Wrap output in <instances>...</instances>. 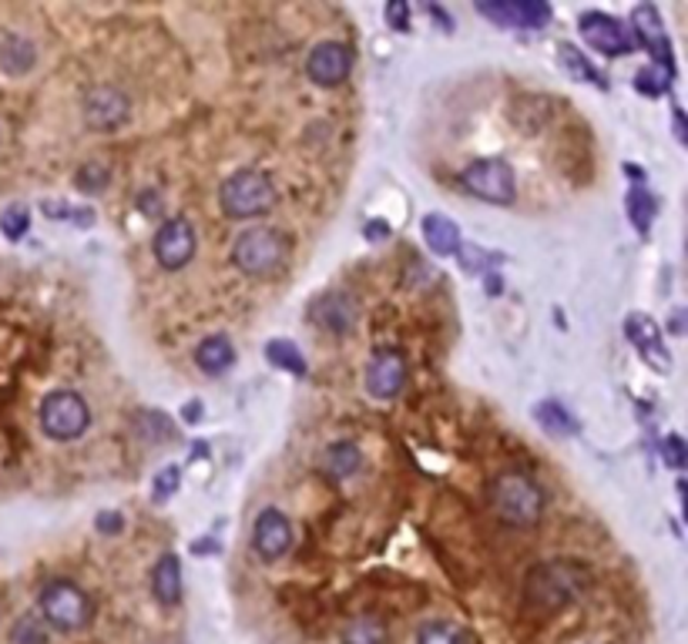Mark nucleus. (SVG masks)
<instances>
[{"mask_svg":"<svg viewBox=\"0 0 688 644\" xmlns=\"http://www.w3.org/2000/svg\"><path fill=\"white\" fill-rule=\"evenodd\" d=\"M578 30L588 45L604 54V58H622L635 48V37L628 34V27L618 17H608L601 11H588L578 17Z\"/></svg>","mask_w":688,"mask_h":644,"instance_id":"obj_9","label":"nucleus"},{"mask_svg":"<svg viewBox=\"0 0 688 644\" xmlns=\"http://www.w3.org/2000/svg\"><path fill=\"white\" fill-rule=\"evenodd\" d=\"M625 336L635 343V349L641 352V359L648 362L652 370L659 373H668L672 370V356L662 343V330H659V322L652 315H645V312H631L625 319Z\"/></svg>","mask_w":688,"mask_h":644,"instance_id":"obj_13","label":"nucleus"},{"mask_svg":"<svg viewBox=\"0 0 688 644\" xmlns=\"http://www.w3.org/2000/svg\"><path fill=\"white\" fill-rule=\"evenodd\" d=\"M95 528H98V534L114 537V534H122V531H125V517H122L118 510H104V513L95 517Z\"/></svg>","mask_w":688,"mask_h":644,"instance_id":"obj_35","label":"nucleus"},{"mask_svg":"<svg viewBox=\"0 0 688 644\" xmlns=\"http://www.w3.org/2000/svg\"><path fill=\"white\" fill-rule=\"evenodd\" d=\"M561 51V61H564V67L571 71V74H575V77H585V81H591V85H598V88H604V81H601V74L575 51V48H571V45H561L558 48Z\"/></svg>","mask_w":688,"mask_h":644,"instance_id":"obj_30","label":"nucleus"},{"mask_svg":"<svg viewBox=\"0 0 688 644\" xmlns=\"http://www.w3.org/2000/svg\"><path fill=\"white\" fill-rule=\"evenodd\" d=\"M360 467H363V454H360L356 443L339 439V443H333V447L326 450V473L336 476V480L353 476Z\"/></svg>","mask_w":688,"mask_h":644,"instance_id":"obj_23","label":"nucleus"},{"mask_svg":"<svg viewBox=\"0 0 688 644\" xmlns=\"http://www.w3.org/2000/svg\"><path fill=\"white\" fill-rule=\"evenodd\" d=\"M199 417H202V407H199V403H192V407L185 410V420H192V423H196Z\"/></svg>","mask_w":688,"mask_h":644,"instance_id":"obj_41","label":"nucleus"},{"mask_svg":"<svg viewBox=\"0 0 688 644\" xmlns=\"http://www.w3.org/2000/svg\"><path fill=\"white\" fill-rule=\"evenodd\" d=\"M233 362H236V346H233V339H228V336H209L196 349V367L202 373H209V376L225 373Z\"/></svg>","mask_w":688,"mask_h":644,"instance_id":"obj_18","label":"nucleus"},{"mask_svg":"<svg viewBox=\"0 0 688 644\" xmlns=\"http://www.w3.org/2000/svg\"><path fill=\"white\" fill-rule=\"evenodd\" d=\"M390 631L376 615H356L342 628V644H387Z\"/></svg>","mask_w":688,"mask_h":644,"instance_id":"obj_22","label":"nucleus"},{"mask_svg":"<svg viewBox=\"0 0 688 644\" xmlns=\"http://www.w3.org/2000/svg\"><path fill=\"white\" fill-rule=\"evenodd\" d=\"M538 423L548 430V433H561V436H571V433H578V423L575 417H571L558 399H548L538 407Z\"/></svg>","mask_w":688,"mask_h":644,"instance_id":"obj_27","label":"nucleus"},{"mask_svg":"<svg viewBox=\"0 0 688 644\" xmlns=\"http://www.w3.org/2000/svg\"><path fill=\"white\" fill-rule=\"evenodd\" d=\"M41 209L51 212V219H74V209H67L64 201H41Z\"/></svg>","mask_w":688,"mask_h":644,"instance_id":"obj_39","label":"nucleus"},{"mask_svg":"<svg viewBox=\"0 0 688 644\" xmlns=\"http://www.w3.org/2000/svg\"><path fill=\"white\" fill-rule=\"evenodd\" d=\"M37 420H41V430L48 439H58V443H71L78 439L88 423H91V410L88 403L71 393V389H54L45 396L41 410H37Z\"/></svg>","mask_w":688,"mask_h":644,"instance_id":"obj_6","label":"nucleus"},{"mask_svg":"<svg viewBox=\"0 0 688 644\" xmlns=\"http://www.w3.org/2000/svg\"><path fill=\"white\" fill-rule=\"evenodd\" d=\"M74 185L88 195H98L111 185V169L104 165V161H85V165L78 169V175H74Z\"/></svg>","mask_w":688,"mask_h":644,"instance_id":"obj_29","label":"nucleus"},{"mask_svg":"<svg viewBox=\"0 0 688 644\" xmlns=\"http://www.w3.org/2000/svg\"><path fill=\"white\" fill-rule=\"evenodd\" d=\"M151 591H155L159 604H165V608L182 600V564L175 554H165L155 564V571H151Z\"/></svg>","mask_w":688,"mask_h":644,"instance_id":"obj_19","label":"nucleus"},{"mask_svg":"<svg viewBox=\"0 0 688 644\" xmlns=\"http://www.w3.org/2000/svg\"><path fill=\"white\" fill-rule=\"evenodd\" d=\"M461 185H464L474 198L490 201V206H511L514 195H517L514 169L508 165L504 158H480V161H471V165L461 172Z\"/></svg>","mask_w":688,"mask_h":644,"instance_id":"obj_7","label":"nucleus"},{"mask_svg":"<svg viewBox=\"0 0 688 644\" xmlns=\"http://www.w3.org/2000/svg\"><path fill=\"white\" fill-rule=\"evenodd\" d=\"M681 319H685V312H675V315H672V333H681V330H685V326H681Z\"/></svg>","mask_w":688,"mask_h":644,"instance_id":"obj_42","label":"nucleus"},{"mask_svg":"<svg viewBox=\"0 0 688 644\" xmlns=\"http://www.w3.org/2000/svg\"><path fill=\"white\" fill-rule=\"evenodd\" d=\"M363 232H366L370 242H387L390 238V225H384V222H370Z\"/></svg>","mask_w":688,"mask_h":644,"instance_id":"obj_40","label":"nucleus"},{"mask_svg":"<svg viewBox=\"0 0 688 644\" xmlns=\"http://www.w3.org/2000/svg\"><path fill=\"white\" fill-rule=\"evenodd\" d=\"M14 644H45V628L37 624L34 615H27V618L14 628Z\"/></svg>","mask_w":688,"mask_h":644,"instance_id":"obj_32","label":"nucleus"},{"mask_svg":"<svg viewBox=\"0 0 688 644\" xmlns=\"http://www.w3.org/2000/svg\"><path fill=\"white\" fill-rule=\"evenodd\" d=\"M588 587V574L575 560H545L524 578V600L530 608L558 611L564 604L578 600Z\"/></svg>","mask_w":688,"mask_h":644,"instance_id":"obj_2","label":"nucleus"},{"mask_svg":"<svg viewBox=\"0 0 688 644\" xmlns=\"http://www.w3.org/2000/svg\"><path fill=\"white\" fill-rule=\"evenodd\" d=\"M487 504L504 523H511V528H534L545 513L548 497L538 480L511 470L487 483Z\"/></svg>","mask_w":688,"mask_h":644,"instance_id":"obj_1","label":"nucleus"},{"mask_svg":"<svg viewBox=\"0 0 688 644\" xmlns=\"http://www.w3.org/2000/svg\"><path fill=\"white\" fill-rule=\"evenodd\" d=\"M292 547V523L283 510L265 507L252 523V550L265 560H279Z\"/></svg>","mask_w":688,"mask_h":644,"instance_id":"obj_12","label":"nucleus"},{"mask_svg":"<svg viewBox=\"0 0 688 644\" xmlns=\"http://www.w3.org/2000/svg\"><path fill=\"white\" fill-rule=\"evenodd\" d=\"M477 11L484 17H490L493 24L501 27H530L538 30L551 21V8L541 4V0H501V4H490V0H484V4H477Z\"/></svg>","mask_w":688,"mask_h":644,"instance_id":"obj_15","label":"nucleus"},{"mask_svg":"<svg viewBox=\"0 0 688 644\" xmlns=\"http://www.w3.org/2000/svg\"><path fill=\"white\" fill-rule=\"evenodd\" d=\"M662 447H665V460H668L672 467H685V443H681L678 436H668V439L662 443Z\"/></svg>","mask_w":688,"mask_h":644,"instance_id":"obj_36","label":"nucleus"},{"mask_svg":"<svg viewBox=\"0 0 688 644\" xmlns=\"http://www.w3.org/2000/svg\"><path fill=\"white\" fill-rule=\"evenodd\" d=\"M178 483H182V473H178V467H165V470L155 476V497H159V500L172 497V494L178 491Z\"/></svg>","mask_w":688,"mask_h":644,"instance_id":"obj_34","label":"nucleus"},{"mask_svg":"<svg viewBox=\"0 0 688 644\" xmlns=\"http://www.w3.org/2000/svg\"><path fill=\"white\" fill-rule=\"evenodd\" d=\"M27 225H30V215H27V209H24V206H11L4 215H0V232H4L11 242L24 238Z\"/></svg>","mask_w":688,"mask_h":644,"instance_id":"obj_31","label":"nucleus"},{"mask_svg":"<svg viewBox=\"0 0 688 644\" xmlns=\"http://www.w3.org/2000/svg\"><path fill=\"white\" fill-rule=\"evenodd\" d=\"M631 24H635V45L641 40V45L652 51V58L659 64H665V74H672V45H668V37H665V27H662V17L652 4H641L631 11Z\"/></svg>","mask_w":688,"mask_h":644,"instance_id":"obj_17","label":"nucleus"},{"mask_svg":"<svg viewBox=\"0 0 688 644\" xmlns=\"http://www.w3.org/2000/svg\"><path fill=\"white\" fill-rule=\"evenodd\" d=\"M387 21H390L397 30H410V11H406V4H400V0H393V4L387 8Z\"/></svg>","mask_w":688,"mask_h":644,"instance_id":"obj_37","label":"nucleus"},{"mask_svg":"<svg viewBox=\"0 0 688 644\" xmlns=\"http://www.w3.org/2000/svg\"><path fill=\"white\" fill-rule=\"evenodd\" d=\"M310 319L323 333L347 336L356 326V302L347 293H326L310 306Z\"/></svg>","mask_w":688,"mask_h":644,"instance_id":"obj_16","label":"nucleus"},{"mask_svg":"<svg viewBox=\"0 0 688 644\" xmlns=\"http://www.w3.org/2000/svg\"><path fill=\"white\" fill-rule=\"evenodd\" d=\"M416 644H474V634L453 621H427L416 631Z\"/></svg>","mask_w":688,"mask_h":644,"instance_id":"obj_24","label":"nucleus"},{"mask_svg":"<svg viewBox=\"0 0 688 644\" xmlns=\"http://www.w3.org/2000/svg\"><path fill=\"white\" fill-rule=\"evenodd\" d=\"M487 289H490V293H501V289H504V286H501V278L490 275V278H487Z\"/></svg>","mask_w":688,"mask_h":644,"instance_id":"obj_43","label":"nucleus"},{"mask_svg":"<svg viewBox=\"0 0 688 644\" xmlns=\"http://www.w3.org/2000/svg\"><path fill=\"white\" fill-rule=\"evenodd\" d=\"M635 88L641 91V95H662L665 88H668V74H659V71H641L638 77H635Z\"/></svg>","mask_w":688,"mask_h":644,"instance_id":"obj_33","label":"nucleus"},{"mask_svg":"<svg viewBox=\"0 0 688 644\" xmlns=\"http://www.w3.org/2000/svg\"><path fill=\"white\" fill-rule=\"evenodd\" d=\"M37 604H41V615L51 628L71 634V631H85L95 618V604L91 597L71 581H51L41 587V597H37Z\"/></svg>","mask_w":688,"mask_h":644,"instance_id":"obj_5","label":"nucleus"},{"mask_svg":"<svg viewBox=\"0 0 688 644\" xmlns=\"http://www.w3.org/2000/svg\"><path fill=\"white\" fill-rule=\"evenodd\" d=\"M128 117H132V101L125 98V91L111 88V85H101V88H91L88 91V98H85V121H88V128H95V132H114V128H122Z\"/></svg>","mask_w":688,"mask_h":644,"instance_id":"obj_11","label":"nucleus"},{"mask_svg":"<svg viewBox=\"0 0 688 644\" xmlns=\"http://www.w3.org/2000/svg\"><path fill=\"white\" fill-rule=\"evenodd\" d=\"M655 198H652V191H648L645 185H635L631 191H628V215H631V222H635V228L638 232H648V225H652V219H655Z\"/></svg>","mask_w":688,"mask_h":644,"instance_id":"obj_28","label":"nucleus"},{"mask_svg":"<svg viewBox=\"0 0 688 644\" xmlns=\"http://www.w3.org/2000/svg\"><path fill=\"white\" fill-rule=\"evenodd\" d=\"M0 141H4V132H0Z\"/></svg>","mask_w":688,"mask_h":644,"instance_id":"obj_44","label":"nucleus"},{"mask_svg":"<svg viewBox=\"0 0 688 644\" xmlns=\"http://www.w3.org/2000/svg\"><path fill=\"white\" fill-rule=\"evenodd\" d=\"M37 64V51L27 37L21 34H8L4 40H0V71L11 74V77H21L27 74L30 67Z\"/></svg>","mask_w":688,"mask_h":644,"instance_id":"obj_20","label":"nucleus"},{"mask_svg":"<svg viewBox=\"0 0 688 644\" xmlns=\"http://www.w3.org/2000/svg\"><path fill=\"white\" fill-rule=\"evenodd\" d=\"M265 356H270V362L273 367H279V370H286V373H292V376H305V359H302V352L296 349V343H289V339H273L270 346H265Z\"/></svg>","mask_w":688,"mask_h":644,"instance_id":"obj_25","label":"nucleus"},{"mask_svg":"<svg viewBox=\"0 0 688 644\" xmlns=\"http://www.w3.org/2000/svg\"><path fill=\"white\" fill-rule=\"evenodd\" d=\"M353 71V51L339 40H320V45L305 58V74L320 88H336Z\"/></svg>","mask_w":688,"mask_h":644,"instance_id":"obj_10","label":"nucleus"},{"mask_svg":"<svg viewBox=\"0 0 688 644\" xmlns=\"http://www.w3.org/2000/svg\"><path fill=\"white\" fill-rule=\"evenodd\" d=\"M138 209H141V212H148V215H151V212H159V209H162V198H159L155 191L148 188V191L138 198Z\"/></svg>","mask_w":688,"mask_h":644,"instance_id":"obj_38","label":"nucleus"},{"mask_svg":"<svg viewBox=\"0 0 688 644\" xmlns=\"http://www.w3.org/2000/svg\"><path fill=\"white\" fill-rule=\"evenodd\" d=\"M135 430L148 443H168V439H175V423L165 413H159V410L155 413H138L135 417Z\"/></svg>","mask_w":688,"mask_h":644,"instance_id":"obj_26","label":"nucleus"},{"mask_svg":"<svg viewBox=\"0 0 688 644\" xmlns=\"http://www.w3.org/2000/svg\"><path fill=\"white\" fill-rule=\"evenodd\" d=\"M406 386V362L393 349H376L366 367V393L376 399H393Z\"/></svg>","mask_w":688,"mask_h":644,"instance_id":"obj_14","label":"nucleus"},{"mask_svg":"<svg viewBox=\"0 0 688 644\" xmlns=\"http://www.w3.org/2000/svg\"><path fill=\"white\" fill-rule=\"evenodd\" d=\"M218 206L228 219H259L276 206V185L259 169H239L233 178H225Z\"/></svg>","mask_w":688,"mask_h":644,"instance_id":"obj_4","label":"nucleus"},{"mask_svg":"<svg viewBox=\"0 0 688 644\" xmlns=\"http://www.w3.org/2000/svg\"><path fill=\"white\" fill-rule=\"evenodd\" d=\"M196 228L192 222H188L185 215H172L162 222V228L155 232V242H151V249H155V259L165 272H178L185 269L188 262H192L196 256Z\"/></svg>","mask_w":688,"mask_h":644,"instance_id":"obj_8","label":"nucleus"},{"mask_svg":"<svg viewBox=\"0 0 688 644\" xmlns=\"http://www.w3.org/2000/svg\"><path fill=\"white\" fill-rule=\"evenodd\" d=\"M286 259H289V238L279 228H270V225L246 228L233 246V262L249 278L279 275Z\"/></svg>","mask_w":688,"mask_h":644,"instance_id":"obj_3","label":"nucleus"},{"mask_svg":"<svg viewBox=\"0 0 688 644\" xmlns=\"http://www.w3.org/2000/svg\"><path fill=\"white\" fill-rule=\"evenodd\" d=\"M424 238L430 252L437 256H456L464 246H461V228H456V222H450L447 215H427L424 219Z\"/></svg>","mask_w":688,"mask_h":644,"instance_id":"obj_21","label":"nucleus"}]
</instances>
